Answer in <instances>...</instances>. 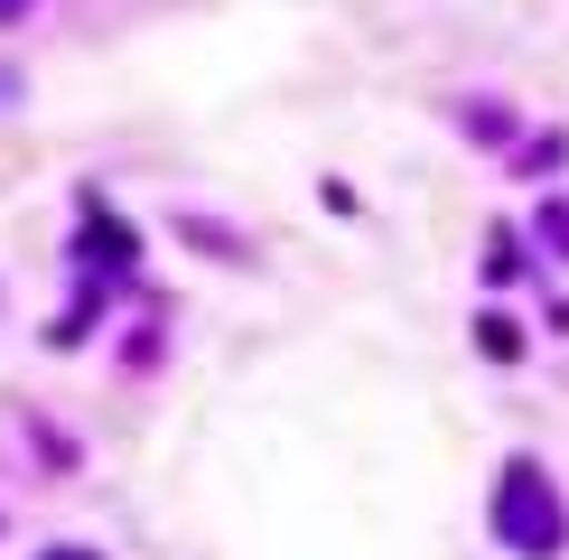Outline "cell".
Here are the masks:
<instances>
[{"mask_svg":"<svg viewBox=\"0 0 569 560\" xmlns=\"http://www.w3.org/2000/svg\"><path fill=\"white\" fill-rule=\"evenodd\" d=\"M495 542L513 560H560V542H569V504H560V486L541 477L532 458H513L505 477H495Z\"/></svg>","mask_w":569,"mask_h":560,"instance_id":"1","label":"cell"},{"mask_svg":"<svg viewBox=\"0 0 569 560\" xmlns=\"http://www.w3.org/2000/svg\"><path fill=\"white\" fill-rule=\"evenodd\" d=\"M84 252H93L103 271H122V262H131V233L112 224V216H84Z\"/></svg>","mask_w":569,"mask_h":560,"instance_id":"2","label":"cell"},{"mask_svg":"<svg viewBox=\"0 0 569 560\" xmlns=\"http://www.w3.org/2000/svg\"><path fill=\"white\" fill-rule=\"evenodd\" d=\"M477 346L495 364H513V356H523V327H513V318H477Z\"/></svg>","mask_w":569,"mask_h":560,"instance_id":"3","label":"cell"},{"mask_svg":"<svg viewBox=\"0 0 569 560\" xmlns=\"http://www.w3.org/2000/svg\"><path fill=\"white\" fill-rule=\"evenodd\" d=\"M513 271H523V243H513V233H495V243H486V280H513Z\"/></svg>","mask_w":569,"mask_h":560,"instance_id":"4","label":"cell"},{"mask_svg":"<svg viewBox=\"0 0 569 560\" xmlns=\"http://www.w3.org/2000/svg\"><path fill=\"white\" fill-rule=\"evenodd\" d=\"M541 243H551V252H569V197H551V206H541Z\"/></svg>","mask_w":569,"mask_h":560,"instance_id":"5","label":"cell"},{"mask_svg":"<svg viewBox=\"0 0 569 560\" xmlns=\"http://www.w3.org/2000/svg\"><path fill=\"white\" fill-rule=\"evenodd\" d=\"M0 19H29V0H0Z\"/></svg>","mask_w":569,"mask_h":560,"instance_id":"6","label":"cell"},{"mask_svg":"<svg viewBox=\"0 0 569 560\" xmlns=\"http://www.w3.org/2000/svg\"><path fill=\"white\" fill-rule=\"evenodd\" d=\"M47 560H93V551H47Z\"/></svg>","mask_w":569,"mask_h":560,"instance_id":"7","label":"cell"}]
</instances>
